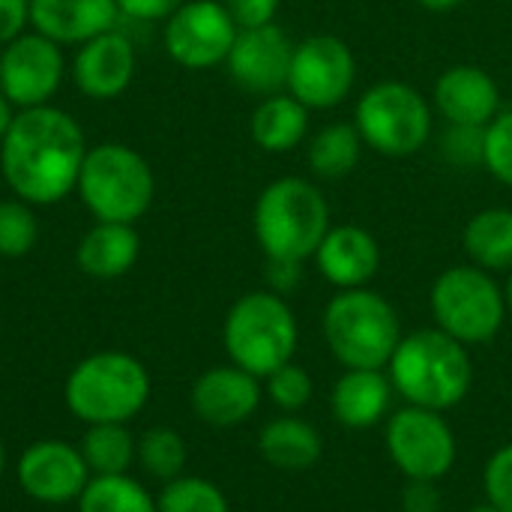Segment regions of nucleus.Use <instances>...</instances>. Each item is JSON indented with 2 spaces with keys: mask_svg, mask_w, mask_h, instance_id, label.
<instances>
[{
  "mask_svg": "<svg viewBox=\"0 0 512 512\" xmlns=\"http://www.w3.org/2000/svg\"><path fill=\"white\" fill-rule=\"evenodd\" d=\"M87 150L81 126L63 108H21L0 141L3 180L27 204H57L78 186Z\"/></svg>",
  "mask_w": 512,
  "mask_h": 512,
  "instance_id": "obj_1",
  "label": "nucleus"
},
{
  "mask_svg": "<svg viewBox=\"0 0 512 512\" xmlns=\"http://www.w3.org/2000/svg\"><path fill=\"white\" fill-rule=\"evenodd\" d=\"M387 375L396 396H402L408 405L444 414L468 396L474 366L468 345L456 342L438 327H426L402 336L387 363Z\"/></svg>",
  "mask_w": 512,
  "mask_h": 512,
  "instance_id": "obj_2",
  "label": "nucleus"
},
{
  "mask_svg": "<svg viewBox=\"0 0 512 512\" xmlns=\"http://www.w3.org/2000/svg\"><path fill=\"white\" fill-rule=\"evenodd\" d=\"M252 225L267 261L303 264L330 231V204L312 180L279 177L258 195Z\"/></svg>",
  "mask_w": 512,
  "mask_h": 512,
  "instance_id": "obj_3",
  "label": "nucleus"
},
{
  "mask_svg": "<svg viewBox=\"0 0 512 512\" xmlns=\"http://www.w3.org/2000/svg\"><path fill=\"white\" fill-rule=\"evenodd\" d=\"M222 342L234 366L264 381L294 360L300 327L282 294L252 291L228 309Z\"/></svg>",
  "mask_w": 512,
  "mask_h": 512,
  "instance_id": "obj_4",
  "label": "nucleus"
},
{
  "mask_svg": "<svg viewBox=\"0 0 512 512\" xmlns=\"http://www.w3.org/2000/svg\"><path fill=\"white\" fill-rule=\"evenodd\" d=\"M324 339L345 369H387L402 342L399 315L372 288L339 291L324 309Z\"/></svg>",
  "mask_w": 512,
  "mask_h": 512,
  "instance_id": "obj_5",
  "label": "nucleus"
},
{
  "mask_svg": "<svg viewBox=\"0 0 512 512\" xmlns=\"http://www.w3.org/2000/svg\"><path fill=\"white\" fill-rule=\"evenodd\" d=\"M150 399V375L144 363L126 351H99L84 357L66 378V408L93 423H126L144 411Z\"/></svg>",
  "mask_w": 512,
  "mask_h": 512,
  "instance_id": "obj_6",
  "label": "nucleus"
},
{
  "mask_svg": "<svg viewBox=\"0 0 512 512\" xmlns=\"http://www.w3.org/2000/svg\"><path fill=\"white\" fill-rule=\"evenodd\" d=\"M75 189L96 222L135 225L153 204L156 180L150 162L138 150L105 141L87 150Z\"/></svg>",
  "mask_w": 512,
  "mask_h": 512,
  "instance_id": "obj_7",
  "label": "nucleus"
},
{
  "mask_svg": "<svg viewBox=\"0 0 512 512\" xmlns=\"http://www.w3.org/2000/svg\"><path fill=\"white\" fill-rule=\"evenodd\" d=\"M354 126L369 150L405 159L429 144L435 108L408 81H378L357 99Z\"/></svg>",
  "mask_w": 512,
  "mask_h": 512,
  "instance_id": "obj_8",
  "label": "nucleus"
},
{
  "mask_svg": "<svg viewBox=\"0 0 512 512\" xmlns=\"http://www.w3.org/2000/svg\"><path fill=\"white\" fill-rule=\"evenodd\" d=\"M429 309L435 327L462 345L492 342L507 321L504 288L477 264H456L444 270L432 282Z\"/></svg>",
  "mask_w": 512,
  "mask_h": 512,
  "instance_id": "obj_9",
  "label": "nucleus"
},
{
  "mask_svg": "<svg viewBox=\"0 0 512 512\" xmlns=\"http://www.w3.org/2000/svg\"><path fill=\"white\" fill-rule=\"evenodd\" d=\"M357 81V60L345 39L315 33L294 45L288 93L309 111H330L348 99Z\"/></svg>",
  "mask_w": 512,
  "mask_h": 512,
  "instance_id": "obj_10",
  "label": "nucleus"
},
{
  "mask_svg": "<svg viewBox=\"0 0 512 512\" xmlns=\"http://www.w3.org/2000/svg\"><path fill=\"white\" fill-rule=\"evenodd\" d=\"M387 453L408 480H444L456 465V435L441 411L405 405L387 420Z\"/></svg>",
  "mask_w": 512,
  "mask_h": 512,
  "instance_id": "obj_11",
  "label": "nucleus"
},
{
  "mask_svg": "<svg viewBox=\"0 0 512 512\" xmlns=\"http://www.w3.org/2000/svg\"><path fill=\"white\" fill-rule=\"evenodd\" d=\"M237 24L222 0H186L165 21V51L183 69H213L228 60Z\"/></svg>",
  "mask_w": 512,
  "mask_h": 512,
  "instance_id": "obj_12",
  "label": "nucleus"
},
{
  "mask_svg": "<svg viewBox=\"0 0 512 512\" xmlns=\"http://www.w3.org/2000/svg\"><path fill=\"white\" fill-rule=\"evenodd\" d=\"M63 48L42 33H21L0 51V90L15 108L48 105L63 84Z\"/></svg>",
  "mask_w": 512,
  "mask_h": 512,
  "instance_id": "obj_13",
  "label": "nucleus"
},
{
  "mask_svg": "<svg viewBox=\"0 0 512 512\" xmlns=\"http://www.w3.org/2000/svg\"><path fill=\"white\" fill-rule=\"evenodd\" d=\"M90 477L81 450L66 441H36L18 459V486L39 504L57 507L78 501Z\"/></svg>",
  "mask_w": 512,
  "mask_h": 512,
  "instance_id": "obj_14",
  "label": "nucleus"
},
{
  "mask_svg": "<svg viewBox=\"0 0 512 512\" xmlns=\"http://www.w3.org/2000/svg\"><path fill=\"white\" fill-rule=\"evenodd\" d=\"M294 57V42L273 21L264 27L237 30L231 54L225 60L228 75L249 93L273 96L288 87V69Z\"/></svg>",
  "mask_w": 512,
  "mask_h": 512,
  "instance_id": "obj_15",
  "label": "nucleus"
},
{
  "mask_svg": "<svg viewBox=\"0 0 512 512\" xmlns=\"http://www.w3.org/2000/svg\"><path fill=\"white\" fill-rule=\"evenodd\" d=\"M432 108L450 126H489L501 111V87L483 66L456 63L438 75Z\"/></svg>",
  "mask_w": 512,
  "mask_h": 512,
  "instance_id": "obj_16",
  "label": "nucleus"
},
{
  "mask_svg": "<svg viewBox=\"0 0 512 512\" xmlns=\"http://www.w3.org/2000/svg\"><path fill=\"white\" fill-rule=\"evenodd\" d=\"M192 411L213 429H234L246 423L261 405V378L228 363L207 369L192 384Z\"/></svg>",
  "mask_w": 512,
  "mask_h": 512,
  "instance_id": "obj_17",
  "label": "nucleus"
},
{
  "mask_svg": "<svg viewBox=\"0 0 512 512\" xmlns=\"http://www.w3.org/2000/svg\"><path fill=\"white\" fill-rule=\"evenodd\" d=\"M75 87L99 102L117 99L135 78V45L117 27L78 45L72 60Z\"/></svg>",
  "mask_w": 512,
  "mask_h": 512,
  "instance_id": "obj_18",
  "label": "nucleus"
},
{
  "mask_svg": "<svg viewBox=\"0 0 512 512\" xmlns=\"http://www.w3.org/2000/svg\"><path fill=\"white\" fill-rule=\"evenodd\" d=\"M312 261L333 288H366L381 270V246L375 234L360 225H330Z\"/></svg>",
  "mask_w": 512,
  "mask_h": 512,
  "instance_id": "obj_19",
  "label": "nucleus"
},
{
  "mask_svg": "<svg viewBox=\"0 0 512 512\" xmlns=\"http://www.w3.org/2000/svg\"><path fill=\"white\" fill-rule=\"evenodd\" d=\"M117 0H30V24L57 45H84L117 27Z\"/></svg>",
  "mask_w": 512,
  "mask_h": 512,
  "instance_id": "obj_20",
  "label": "nucleus"
},
{
  "mask_svg": "<svg viewBox=\"0 0 512 512\" xmlns=\"http://www.w3.org/2000/svg\"><path fill=\"white\" fill-rule=\"evenodd\" d=\"M393 381L387 369H345V375L333 384L330 411L345 429H372L390 414Z\"/></svg>",
  "mask_w": 512,
  "mask_h": 512,
  "instance_id": "obj_21",
  "label": "nucleus"
},
{
  "mask_svg": "<svg viewBox=\"0 0 512 512\" xmlns=\"http://www.w3.org/2000/svg\"><path fill=\"white\" fill-rule=\"evenodd\" d=\"M141 255V237L126 222H96L78 243V267L93 279H117L135 267Z\"/></svg>",
  "mask_w": 512,
  "mask_h": 512,
  "instance_id": "obj_22",
  "label": "nucleus"
},
{
  "mask_svg": "<svg viewBox=\"0 0 512 512\" xmlns=\"http://www.w3.org/2000/svg\"><path fill=\"white\" fill-rule=\"evenodd\" d=\"M258 450L267 465L279 471H309L324 456V441L318 429L297 414H282L270 420L258 435Z\"/></svg>",
  "mask_w": 512,
  "mask_h": 512,
  "instance_id": "obj_23",
  "label": "nucleus"
},
{
  "mask_svg": "<svg viewBox=\"0 0 512 512\" xmlns=\"http://www.w3.org/2000/svg\"><path fill=\"white\" fill-rule=\"evenodd\" d=\"M309 108L291 93H273L258 102L249 120V135L264 153H291L306 141Z\"/></svg>",
  "mask_w": 512,
  "mask_h": 512,
  "instance_id": "obj_24",
  "label": "nucleus"
},
{
  "mask_svg": "<svg viewBox=\"0 0 512 512\" xmlns=\"http://www.w3.org/2000/svg\"><path fill=\"white\" fill-rule=\"evenodd\" d=\"M462 246L471 264L501 273L512 270V210L510 207H486L474 213L462 231Z\"/></svg>",
  "mask_w": 512,
  "mask_h": 512,
  "instance_id": "obj_25",
  "label": "nucleus"
},
{
  "mask_svg": "<svg viewBox=\"0 0 512 512\" xmlns=\"http://www.w3.org/2000/svg\"><path fill=\"white\" fill-rule=\"evenodd\" d=\"M363 138L354 123H327L309 138V168L321 180L348 177L363 159Z\"/></svg>",
  "mask_w": 512,
  "mask_h": 512,
  "instance_id": "obj_26",
  "label": "nucleus"
},
{
  "mask_svg": "<svg viewBox=\"0 0 512 512\" xmlns=\"http://www.w3.org/2000/svg\"><path fill=\"white\" fill-rule=\"evenodd\" d=\"M78 450L93 477L126 474L138 459V444L123 423H93L84 432Z\"/></svg>",
  "mask_w": 512,
  "mask_h": 512,
  "instance_id": "obj_27",
  "label": "nucleus"
},
{
  "mask_svg": "<svg viewBox=\"0 0 512 512\" xmlns=\"http://www.w3.org/2000/svg\"><path fill=\"white\" fill-rule=\"evenodd\" d=\"M75 504L78 512H159L156 498L129 474L90 477Z\"/></svg>",
  "mask_w": 512,
  "mask_h": 512,
  "instance_id": "obj_28",
  "label": "nucleus"
},
{
  "mask_svg": "<svg viewBox=\"0 0 512 512\" xmlns=\"http://www.w3.org/2000/svg\"><path fill=\"white\" fill-rule=\"evenodd\" d=\"M138 459L150 477L168 483V480L183 477V468L189 462V450H186V441L180 438V432L156 426V429L144 432V438L138 444Z\"/></svg>",
  "mask_w": 512,
  "mask_h": 512,
  "instance_id": "obj_29",
  "label": "nucleus"
},
{
  "mask_svg": "<svg viewBox=\"0 0 512 512\" xmlns=\"http://www.w3.org/2000/svg\"><path fill=\"white\" fill-rule=\"evenodd\" d=\"M159 512H231L225 492L204 477L168 480L156 498Z\"/></svg>",
  "mask_w": 512,
  "mask_h": 512,
  "instance_id": "obj_30",
  "label": "nucleus"
},
{
  "mask_svg": "<svg viewBox=\"0 0 512 512\" xmlns=\"http://www.w3.org/2000/svg\"><path fill=\"white\" fill-rule=\"evenodd\" d=\"M39 240V222L27 201H0V255L21 258Z\"/></svg>",
  "mask_w": 512,
  "mask_h": 512,
  "instance_id": "obj_31",
  "label": "nucleus"
},
{
  "mask_svg": "<svg viewBox=\"0 0 512 512\" xmlns=\"http://www.w3.org/2000/svg\"><path fill=\"white\" fill-rule=\"evenodd\" d=\"M264 384H267L264 390H267V396L273 399V405L282 408L285 414L303 411V408L312 402V393H315L312 375H309L303 366H297L294 360L285 363L282 369H276L273 375H267Z\"/></svg>",
  "mask_w": 512,
  "mask_h": 512,
  "instance_id": "obj_32",
  "label": "nucleus"
},
{
  "mask_svg": "<svg viewBox=\"0 0 512 512\" xmlns=\"http://www.w3.org/2000/svg\"><path fill=\"white\" fill-rule=\"evenodd\" d=\"M483 168L504 186L512 189V108H501L498 117L486 126L483 141Z\"/></svg>",
  "mask_w": 512,
  "mask_h": 512,
  "instance_id": "obj_33",
  "label": "nucleus"
},
{
  "mask_svg": "<svg viewBox=\"0 0 512 512\" xmlns=\"http://www.w3.org/2000/svg\"><path fill=\"white\" fill-rule=\"evenodd\" d=\"M486 126H450L444 135V156L459 168H483Z\"/></svg>",
  "mask_w": 512,
  "mask_h": 512,
  "instance_id": "obj_34",
  "label": "nucleus"
},
{
  "mask_svg": "<svg viewBox=\"0 0 512 512\" xmlns=\"http://www.w3.org/2000/svg\"><path fill=\"white\" fill-rule=\"evenodd\" d=\"M483 486H486V501L495 504L501 512H512V444L501 447L483 474Z\"/></svg>",
  "mask_w": 512,
  "mask_h": 512,
  "instance_id": "obj_35",
  "label": "nucleus"
},
{
  "mask_svg": "<svg viewBox=\"0 0 512 512\" xmlns=\"http://www.w3.org/2000/svg\"><path fill=\"white\" fill-rule=\"evenodd\" d=\"M228 15L234 18L237 30H249V27H264L276 21L279 12V0H222Z\"/></svg>",
  "mask_w": 512,
  "mask_h": 512,
  "instance_id": "obj_36",
  "label": "nucleus"
},
{
  "mask_svg": "<svg viewBox=\"0 0 512 512\" xmlns=\"http://www.w3.org/2000/svg\"><path fill=\"white\" fill-rule=\"evenodd\" d=\"M186 0H117L120 15L135 21H168Z\"/></svg>",
  "mask_w": 512,
  "mask_h": 512,
  "instance_id": "obj_37",
  "label": "nucleus"
},
{
  "mask_svg": "<svg viewBox=\"0 0 512 512\" xmlns=\"http://www.w3.org/2000/svg\"><path fill=\"white\" fill-rule=\"evenodd\" d=\"M441 492L432 480H408L405 495H402V510L405 512H438L441 510Z\"/></svg>",
  "mask_w": 512,
  "mask_h": 512,
  "instance_id": "obj_38",
  "label": "nucleus"
},
{
  "mask_svg": "<svg viewBox=\"0 0 512 512\" xmlns=\"http://www.w3.org/2000/svg\"><path fill=\"white\" fill-rule=\"evenodd\" d=\"M30 24V0H0V45L12 42Z\"/></svg>",
  "mask_w": 512,
  "mask_h": 512,
  "instance_id": "obj_39",
  "label": "nucleus"
},
{
  "mask_svg": "<svg viewBox=\"0 0 512 512\" xmlns=\"http://www.w3.org/2000/svg\"><path fill=\"white\" fill-rule=\"evenodd\" d=\"M300 267H303V264H294V261H267L270 291H276V294L294 291V285L300 282Z\"/></svg>",
  "mask_w": 512,
  "mask_h": 512,
  "instance_id": "obj_40",
  "label": "nucleus"
},
{
  "mask_svg": "<svg viewBox=\"0 0 512 512\" xmlns=\"http://www.w3.org/2000/svg\"><path fill=\"white\" fill-rule=\"evenodd\" d=\"M423 9H429V12H453V9H459L465 0H417Z\"/></svg>",
  "mask_w": 512,
  "mask_h": 512,
  "instance_id": "obj_41",
  "label": "nucleus"
},
{
  "mask_svg": "<svg viewBox=\"0 0 512 512\" xmlns=\"http://www.w3.org/2000/svg\"><path fill=\"white\" fill-rule=\"evenodd\" d=\"M12 102L3 96V90H0V141H3V135H6V129L12 126Z\"/></svg>",
  "mask_w": 512,
  "mask_h": 512,
  "instance_id": "obj_42",
  "label": "nucleus"
},
{
  "mask_svg": "<svg viewBox=\"0 0 512 512\" xmlns=\"http://www.w3.org/2000/svg\"><path fill=\"white\" fill-rule=\"evenodd\" d=\"M504 297H507V315H512V270L507 276V285H504Z\"/></svg>",
  "mask_w": 512,
  "mask_h": 512,
  "instance_id": "obj_43",
  "label": "nucleus"
},
{
  "mask_svg": "<svg viewBox=\"0 0 512 512\" xmlns=\"http://www.w3.org/2000/svg\"><path fill=\"white\" fill-rule=\"evenodd\" d=\"M468 512H501V510H498L495 504H489V501H486V504H477V507H471Z\"/></svg>",
  "mask_w": 512,
  "mask_h": 512,
  "instance_id": "obj_44",
  "label": "nucleus"
},
{
  "mask_svg": "<svg viewBox=\"0 0 512 512\" xmlns=\"http://www.w3.org/2000/svg\"><path fill=\"white\" fill-rule=\"evenodd\" d=\"M3 468H6V453H3V444H0V477H3Z\"/></svg>",
  "mask_w": 512,
  "mask_h": 512,
  "instance_id": "obj_45",
  "label": "nucleus"
}]
</instances>
